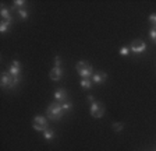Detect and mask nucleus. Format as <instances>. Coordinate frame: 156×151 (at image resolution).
<instances>
[{
  "mask_svg": "<svg viewBox=\"0 0 156 151\" xmlns=\"http://www.w3.org/2000/svg\"><path fill=\"white\" fill-rule=\"evenodd\" d=\"M2 86H3L4 88H10V87L14 86V77L10 74V73L4 72L3 74H2Z\"/></svg>",
  "mask_w": 156,
  "mask_h": 151,
  "instance_id": "39448f33",
  "label": "nucleus"
},
{
  "mask_svg": "<svg viewBox=\"0 0 156 151\" xmlns=\"http://www.w3.org/2000/svg\"><path fill=\"white\" fill-rule=\"evenodd\" d=\"M71 102H64V104H63L62 105V108H63V111H70V109H71Z\"/></svg>",
  "mask_w": 156,
  "mask_h": 151,
  "instance_id": "a211bd4d",
  "label": "nucleus"
},
{
  "mask_svg": "<svg viewBox=\"0 0 156 151\" xmlns=\"http://www.w3.org/2000/svg\"><path fill=\"white\" fill-rule=\"evenodd\" d=\"M49 76H50V79L52 80L58 81V80L63 77V70L60 69V67H53V69L50 70V73H49Z\"/></svg>",
  "mask_w": 156,
  "mask_h": 151,
  "instance_id": "0eeeda50",
  "label": "nucleus"
},
{
  "mask_svg": "<svg viewBox=\"0 0 156 151\" xmlns=\"http://www.w3.org/2000/svg\"><path fill=\"white\" fill-rule=\"evenodd\" d=\"M55 98H56V101H66V98H67V92H66V90L64 88H60V90H57V91L55 92Z\"/></svg>",
  "mask_w": 156,
  "mask_h": 151,
  "instance_id": "9d476101",
  "label": "nucleus"
},
{
  "mask_svg": "<svg viewBox=\"0 0 156 151\" xmlns=\"http://www.w3.org/2000/svg\"><path fill=\"white\" fill-rule=\"evenodd\" d=\"M149 21L153 24V25H156V14H151V16H149Z\"/></svg>",
  "mask_w": 156,
  "mask_h": 151,
  "instance_id": "412c9836",
  "label": "nucleus"
},
{
  "mask_svg": "<svg viewBox=\"0 0 156 151\" xmlns=\"http://www.w3.org/2000/svg\"><path fill=\"white\" fill-rule=\"evenodd\" d=\"M24 4H25L24 3V0H16V2L13 3V9L14 10H16V9L17 10H21V9H24Z\"/></svg>",
  "mask_w": 156,
  "mask_h": 151,
  "instance_id": "ddd939ff",
  "label": "nucleus"
},
{
  "mask_svg": "<svg viewBox=\"0 0 156 151\" xmlns=\"http://www.w3.org/2000/svg\"><path fill=\"white\" fill-rule=\"evenodd\" d=\"M124 127V123H113V130L114 131H121V129Z\"/></svg>",
  "mask_w": 156,
  "mask_h": 151,
  "instance_id": "f3484780",
  "label": "nucleus"
},
{
  "mask_svg": "<svg viewBox=\"0 0 156 151\" xmlns=\"http://www.w3.org/2000/svg\"><path fill=\"white\" fill-rule=\"evenodd\" d=\"M145 48H146L145 42H144V41H141V39H135L133 43H131V50H133L134 53L144 52V50H145Z\"/></svg>",
  "mask_w": 156,
  "mask_h": 151,
  "instance_id": "423d86ee",
  "label": "nucleus"
},
{
  "mask_svg": "<svg viewBox=\"0 0 156 151\" xmlns=\"http://www.w3.org/2000/svg\"><path fill=\"white\" fill-rule=\"evenodd\" d=\"M32 126H34V129L38 131H45L46 129H48V120H46V118H43V116H36L32 122Z\"/></svg>",
  "mask_w": 156,
  "mask_h": 151,
  "instance_id": "7ed1b4c3",
  "label": "nucleus"
},
{
  "mask_svg": "<svg viewBox=\"0 0 156 151\" xmlns=\"http://www.w3.org/2000/svg\"><path fill=\"white\" fill-rule=\"evenodd\" d=\"M10 74L13 76V77H18V74H20V62L18 60H14L13 62V64L10 66Z\"/></svg>",
  "mask_w": 156,
  "mask_h": 151,
  "instance_id": "1a4fd4ad",
  "label": "nucleus"
},
{
  "mask_svg": "<svg viewBox=\"0 0 156 151\" xmlns=\"http://www.w3.org/2000/svg\"><path fill=\"white\" fill-rule=\"evenodd\" d=\"M75 69H77V72L80 73V76L82 79H89L92 74V66L87 62H78Z\"/></svg>",
  "mask_w": 156,
  "mask_h": 151,
  "instance_id": "f03ea898",
  "label": "nucleus"
},
{
  "mask_svg": "<svg viewBox=\"0 0 156 151\" xmlns=\"http://www.w3.org/2000/svg\"><path fill=\"white\" fill-rule=\"evenodd\" d=\"M88 99H89V101H91V102H95V101H94V97H92V95H89V97H88Z\"/></svg>",
  "mask_w": 156,
  "mask_h": 151,
  "instance_id": "5701e85b",
  "label": "nucleus"
},
{
  "mask_svg": "<svg viewBox=\"0 0 156 151\" xmlns=\"http://www.w3.org/2000/svg\"><path fill=\"white\" fill-rule=\"evenodd\" d=\"M91 80L89 79H82L81 80V87L82 88H91Z\"/></svg>",
  "mask_w": 156,
  "mask_h": 151,
  "instance_id": "4468645a",
  "label": "nucleus"
},
{
  "mask_svg": "<svg viewBox=\"0 0 156 151\" xmlns=\"http://www.w3.org/2000/svg\"><path fill=\"white\" fill-rule=\"evenodd\" d=\"M55 67H60V57L58 56L55 59Z\"/></svg>",
  "mask_w": 156,
  "mask_h": 151,
  "instance_id": "4be33fe9",
  "label": "nucleus"
},
{
  "mask_svg": "<svg viewBox=\"0 0 156 151\" xmlns=\"http://www.w3.org/2000/svg\"><path fill=\"white\" fill-rule=\"evenodd\" d=\"M0 14H2V17H3V21H10V23H11V16H10V10H9V9L2 7Z\"/></svg>",
  "mask_w": 156,
  "mask_h": 151,
  "instance_id": "9b49d317",
  "label": "nucleus"
},
{
  "mask_svg": "<svg viewBox=\"0 0 156 151\" xmlns=\"http://www.w3.org/2000/svg\"><path fill=\"white\" fill-rule=\"evenodd\" d=\"M18 13H20V16H21V18H24V20H25L27 17H28V13H27L25 9H21V10H18Z\"/></svg>",
  "mask_w": 156,
  "mask_h": 151,
  "instance_id": "6ab92c4d",
  "label": "nucleus"
},
{
  "mask_svg": "<svg viewBox=\"0 0 156 151\" xmlns=\"http://www.w3.org/2000/svg\"><path fill=\"white\" fill-rule=\"evenodd\" d=\"M105 113V108L102 104H99V102H92L91 105V115L94 116V118H102Z\"/></svg>",
  "mask_w": 156,
  "mask_h": 151,
  "instance_id": "20e7f679",
  "label": "nucleus"
},
{
  "mask_svg": "<svg viewBox=\"0 0 156 151\" xmlns=\"http://www.w3.org/2000/svg\"><path fill=\"white\" fill-rule=\"evenodd\" d=\"M63 112L64 111H63L62 105H58L57 102H52L48 108V116L53 120H58L63 116Z\"/></svg>",
  "mask_w": 156,
  "mask_h": 151,
  "instance_id": "f257e3e1",
  "label": "nucleus"
},
{
  "mask_svg": "<svg viewBox=\"0 0 156 151\" xmlns=\"http://www.w3.org/2000/svg\"><path fill=\"white\" fill-rule=\"evenodd\" d=\"M128 52H130V49H128V48H126V46L120 49V55H123V56H127V55H128Z\"/></svg>",
  "mask_w": 156,
  "mask_h": 151,
  "instance_id": "aec40b11",
  "label": "nucleus"
},
{
  "mask_svg": "<svg viewBox=\"0 0 156 151\" xmlns=\"http://www.w3.org/2000/svg\"><path fill=\"white\" fill-rule=\"evenodd\" d=\"M106 79H107V74L106 73H103V72L95 73V74L92 76V80H94L95 84H101V83H103Z\"/></svg>",
  "mask_w": 156,
  "mask_h": 151,
  "instance_id": "6e6552de",
  "label": "nucleus"
},
{
  "mask_svg": "<svg viewBox=\"0 0 156 151\" xmlns=\"http://www.w3.org/2000/svg\"><path fill=\"white\" fill-rule=\"evenodd\" d=\"M9 25H10V21H2V24H0V32H6L9 30Z\"/></svg>",
  "mask_w": 156,
  "mask_h": 151,
  "instance_id": "2eb2a0df",
  "label": "nucleus"
},
{
  "mask_svg": "<svg viewBox=\"0 0 156 151\" xmlns=\"http://www.w3.org/2000/svg\"><path fill=\"white\" fill-rule=\"evenodd\" d=\"M151 38H152L153 43H156V25H153L152 28H151V32H149Z\"/></svg>",
  "mask_w": 156,
  "mask_h": 151,
  "instance_id": "dca6fc26",
  "label": "nucleus"
},
{
  "mask_svg": "<svg viewBox=\"0 0 156 151\" xmlns=\"http://www.w3.org/2000/svg\"><path fill=\"white\" fill-rule=\"evenodd\" d=\"M43 137H45L46 140H52V138L55 137V131L50 130V129H46V130L43 131Z\"/></svg>",
  "mask_w": 156,
  "mask_h": 151,
  "instance_id": "f8f14e48",
  "label": "nucleus"
}]
</instances>
